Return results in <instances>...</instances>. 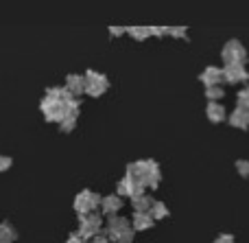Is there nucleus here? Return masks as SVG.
I'll use <instances>...</instances> for the list:
<instances>
[{
    "label": "nucleus",
    "mask_w": 249,
    "mask_h": 243,
    "mask_svg": "<svg viewBox=\"0 0 249 243\" xmlns=\"http://www.w3.org/2000/svg\"><path fill=\"white\" fill-rule=\"evenodd\" d=\"M107 239L116 243H129L133 239V226H129V219L124 217H109L107 222Z\"/></svg>",
    "instance_id": "nucleus-1"
},
{
    "label": "nucleus",
    "mask_w": 249,
    "mask_h": 243,
    "mask_svg": "<svg viewBox=\"0 0 249 243\" xmlns=\"http://www.w3.org/2000/svg\"><path fill=\"white\" fill-rule=\"evenodd\" d=\"M101 228H103V217L96 215V213H90V215H83V217L79 219L77 235L81 237V239H86V241H92L101 232Z\"/></svg>",
    "instance_id": "nucleus-2"
},
{
    "label": "nucleus",
    "mask_w": 249,
    "mask_h": 243,
    "mask_svg": "<svg viewBox=\"0 0 249 243\" xmlns=\"http://www.w3.org/2000/svg\"><path fill=\"white\" fill-rule=\"evenodd\" d=\"M221 57H223L225 66H232V64L245 66L247 51H245V46H243L238 39H230V42L223 46V51H221Z\"/></svg>",
    "instance_id": "nucleus-3"
},
{
    "label": "nucleus",
    "mask_w": 249,
    "mask_h": 243,
    "mask_svg": "<svg viewBox=\"0 0 249 243\" xmlns=\"http://www.w3.org/2000/svg\"><path fill=\"white\" fill-rule=\"evenodd\" d=\"M42 112H44V116H46V121L59 123V125H61V123H64V118H66L64 99H53V96H46V99L42 101Z\"/></svg>",
    "instance_id": "nucleus-4"
},
{
    "label": "nucleus",
    "mask_w": 249,
    "mask_h": 243,
    "mask_svg": "<svg viewBox=\"0 0 249 243\" xmlns=\"http://www.w3.org/2000/svg\"><path fill=\"white\" fill-rule=\"evenodd\" d=\"M96 208H101V197L96 195V193L92 191H81L77 197H74V210H77L79 215H90L94 213Z\"/></svg>",
    "instance_id": "nucleus-5"
},
{
    "label": "nucleus",
    "mask_w": 249,
    "mask_h": 243,
    "mask_svg": "<svg viewBox=\"0 0 249 243\" xmlns=\"http://www.w3.org/2000/svg\"><path fill=\"white\" fill-rule=\"evenodd\" d=\"M107 77L96 70H88L86 73V94L90 96H101L105 90H107Z\"/></svg>",
    "instance_id": "nucleus-6"
},
{
    "label": "nucleus",
    "mask_w": 249,
    "mask_h": 243,
    "mask_svg": "<svg viewBox=\"0 0 249 243\" xmlns=\"http://www.w3.org/2000/svg\"><path fill=\"white\" fill-rule=\"evenodd\" d=\"M116 191H118V195L121 197H138V195H144V187H142L140 182H136V180H131V178H124L118 182V187H116Z\"/></svg>",
    "instance_id": "nucleus-7"
},
{
    "label": "nucleus",
    "mask_w": 249,
    "mask_h": 243,
    "mask_svg": "<svg viewBox=\"0 0 249 243\" xmlns=\"http://www.w3.org/2000/svg\"><path fill=\"white\" fill-rule=\"evenodd\" d=\"M249 79V73L245 66H238V64H232V66H225L223 68V81L225 83H245Z\"/></svg>",
    "instance_id": "nucleus-8"
},
{
    "label": "nucleus",
    "mask_w": 249,
    "mask_h": 243,
    "mask_svg": "<svg viewBox=\"0 0 249 243\" xmlns=\"http://www.w3.org/2000/svg\"><path fill=\"white\" fill-rule=\"evenodd\" d=\"M199 79H201V83L206 88L221 86V81H223V70L216 68V66H208V68L203 70L201 75H199Z\"/></svg>",
    "instance_id": "nucleus-9"
},
{
    "label": "nucleus",
    "mask_w": 249,
    "mask_h": 243,
    "mask_svg": "<svg viewBox=\"0 0 249 243\" xmlns=\"http://www.w3.org/2000/svg\"><path fill=\"white\" fill-rule=\"evenodd\" d=\"M123 208V197L121 195H105L101 197V210H103L105 215H109V217H114V215H118V210Z\"/></svg>",
    "instance_id": "nucleus-10"
},
{
    "label": "nucleus",
    "mask_w": 249,
    "mask_h": 243,
    "mask_svg": "<svg viewBox=\"0 0 249 243\" xmlns=\"http://www.w3.org/2000/svg\"><path fill=\"white\" fill-rule=\"evenodd\" d=\"M66 90L70 92L72 96H79L86 92V77H81V75H68V79H66Z\"/></svg>",
    "instance_id": "nucleus-11"
},
{
    "label": "nucleus",
    "mask_w": 249,
    "mask_h": 243,
    "mask_svg": "<svg viewBox=\"0 0 249 243\" xmlns=\"http://www.w3.org/2000/svg\"><path fill=\"white\" fill-rule=\"evenodd\" d=\"M160 178H162V173H160L158 162L149 160V169H146V175H144V188H158Z\"/></svg>",
    "instance_id": "nucleus-12"
},
{
    "label": "nucleus",
    "mask_w": 249,
    "mask_h": 243,
    "mask_svg": "<svg viewBox=\"0 0 249 243\" xmlns=\"http://www.w3.org/2000/svg\"><path fill=\"white\" fill-rule=\"evenodd\" d=\"M230 125L232 127H238V130H245V127H249V112L247 110H241L236 108L232 114H230Z\"/></svg>",
    "instance_id": "nucleus-13"
},
{
    "label": "nucleus",
    "mask_w": 249,
    "mask_h": 243,
    "mask_svg": "<svg viewBox=\"0 0 249 243\" xmlns=\"http://www.w3.org/2000/svg\"><path fill=\"white\" fill-rule=\"evenodd\" d=\"M131 224H133V230H149L155 222L149 213H133Z\"/></svg>",
    "instance_id": "nucleus-14"
},
{
    "label": "nucleus",
    "mask_w": 249,
    "mask_h": 243,
    "mask_svg": "<svg viewBox=\"0 0 249 243\" xmlns=\"http://www.w3.org/2000/svg\"><path fill=\"white\" fill-rule=\"evenodd\" d=\"M131 206L136 213H151V208H153V200H151L149 195H138L131 200Z\"/></svg>",
    "instance_id": "nucleus-15"
},
{
    "label": "nucleus",
    "mask_w": 249,
    "mask_h": 243,
    "mask_svg": "<svg viewBox=\"0 0 249 243\" xmlns=\"http://www.w3.org/2000/svg\"><path fill=\"white\" fill-rule=\"evenodd\" d=\"M206 114H208V118H210L212 123H221V121H225V108H223L221 103H208Z\"/></svg>",
    "instance_id": "nucleus-16"
},
{
    "label": "nucleus",
    "mask_w": 249,
    "mask_h": 243,
    "mask_svg": "<svg viewBox=\"0 0 249 243\" xmlns=\"http://www.w3.org/2000/svg\"><path fill=\"white\" fill-rule=\"evenodd\" d=\"M16 237V228L11 224H0V243H13Z\"/></svg>",
    "instance_id": "nucleus-17"
},
{
    "label": "nucleus",
    "mask_w": 249,
    "mask_h": 243,
    "mask_svg": "<svg viewBox=\"0 0 249 243\" xmlns=\"http://www.w3.org/2000/svg\"><path fill=\"white\" fill-rule=\"evenodd\" d=\"M127 31L133 39H138V42H142V39H146L151 35V26H129Z\"/></svg>",
    "instance_id": "nucleus-18"
},
{
    "label": "nucleus",
    "mask_w": 249,
    "mask_h": 243,
    "mask_svg": "<svg viewBox=\"0 0 249 243\" xmlns=\"http://www.w3.org/2000/svg\"><path fill=\"white\" fill-rule=\"evenodd\" d=\"M223 94H225L223 86H212V88H206V96H208V101H210V103H219V101L223 99Z\"/></svg>",
    "instance_id": "nucleus-19"
},
{
    "label": "nucleus",
    "mask_w": 249,
    "mask_h": 243,
    "mask_svg": "<svg viewBox=\"0 0 249 243\" xmlns=\"http://www.w3.org/2000/svg\"><path fill=\"white\" fill-rule=\"evenodd\" d=\"M151 217H153V222L155 219H164V217H168V208H166V204L164 202H153V208H151Z\"/></svg>",
    "instance_id": "nucleus-20"
},
{
    "label": "nucleus",
    "mask_w": 249,
    "mask_h": 243,
    "mask_svg": "<svg viewBox=\"0 0 249 243\" xmlns=\"http://www.w3.org/2000/svg\"><path fill=\"white\" fill-rule=\"evenodd\" d=\"M236 103H238V108H241V110H247V112H249V86H245V88H241V90H238Z\"/></svg>",
    "instance_id": "nucleus-21"
},
{
    "label": "nucleus",
    "mask_w": 249,
    "mask_h": 243,
    "mask_svg": "<svg viewBox=\"0 0 249 243\" xmlns=\"http://www.w3.org/2000/svg\"><path fill=\"white\" fill-rule=\"evenodd\" d=\"M236 171L243 178H249V160H236Z\"/></svg>",
    "instance_id": "nucleus-22"
},
{
    "label": "nucleus",
    "mask_w": 249,
    "mask_h": 243,
    "mask_svg": "<svg viewBox=\"0 0 249 243\" xmlns=\"http://www.w3.org/2000/svg\"><path fill=\"white\" fill-rule=\"evenodd\" d=\"M168 35H173V37H186V26H171Z\"/></svg>",
    "instance_id": "nucleus-23"
},
{
    "label": "nucleus",
    "mask_w": 249,
    "mask_h": 243,
    "mask_svg": "<svg viewBox=\"0 0 249 243\" xmlns=\"http://www.w3.org/2000/svg\"><path fill=\"white\" fill-rule=\"evenodd\" d=\"M74 125H77V118H64V123H61V131H72Z\"/></svg>",
    "instance_id": "nucleus-24"
},
{
    "label": "nucleus",
    "mask_w": 249,
    "mask_h": 243,
    "mask_svg": "<svg viewBox=\"0 0 249 243\" xmlns=\"http://www.w3.org/2000/svg\"><path fill=\"white\" fill-rule=\"evenodd\" d=\"M168 29L166 26H151V35H158V37H162V35H166Z\"/></svg>",
    "instance_id": "nucleus-25"
},
{
    "label": "nucleus",
    "mask_w": 249,
    "mask_h": 243,
    "mask_svg": "<svg viewBox=\"0 0 249 243\" xmlns=\"http://www.w3.org/2000/svg\"><path fill=\"white\" fill-rule=\"evenodd\" d=\"M9 167H11V158H9V156H0V173H2V171H7Z\"/></svg>",
    "instance_id": "nucleus-26"
},
{
    "label": "nucleus",
    "mask_w": 249,
    "mask_h": 243,
    "mask_svg": "<svg viewBox=\"0 0 249 243\" xmlns=\"http://www.w3.org/2000/svg\"><path fill=\"white\" fill-rule=\"evenodd\" d=\"M214 243H234V237H232V235H228V232H223V235L216 237Z\"/></svg>",
    "instance_id": "nucleus-27"
},
{
    "label": "nucleus",
    "mask_w": 249,
    "mask_h": 243,
    "mask_svg": "<svg viewBox=\"0 0 249 243\" xmlns=\"http://www.w3.org/2000/svg\"><path fill=\"white\" fill-rule=\"evenodd\" d=\"M66 243H88V241H86V239H81V237H79L77 232H74V235H70V237H68V241H66Z\"/></svg>",
    "instance_id": "nucleus-28"
},
{
    "label": "nucleus",
    "mask_w": 249,
    "mask_h": 243,
    "mask_svg": "<svg viewBox=\"0 0 249 243\" xmlns=\"http://www.w3.org/2000/svg\"><path fill=\"white\" fill-rule=\"evenodd\" d=\"M127 29H123V26H109V33L112 35H123Z\"/></svg>",
    "instance_id": "nucleus-29"
},
{
    "label": "nucleus",
    "mask_w": 249,
    "mask_h": 243,
    "mask_svg": "<svg viewBox=\"0 0 249 243\" xmlns=\"http://www.w3.org/2000/svg\"><path fill=\"white\" fill-rule=\"evenodd\" d=\"M90 243H109V239H107V237H103V235H96Z\"/></svg>",
    "instance_id": "nucleus-30"
}]
</instances>
